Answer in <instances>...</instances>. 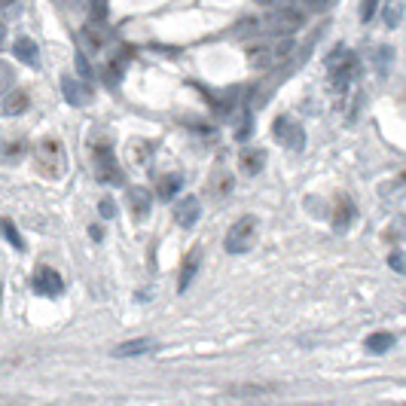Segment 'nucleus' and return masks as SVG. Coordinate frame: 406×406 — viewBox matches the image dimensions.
Here are the masks:
<instances>
[{
	"label": "nucleus",
	"instance_id": "nucleus-1",
	"mask_svg": "<svg viewBox=\"0 0 406 406\" xmlns=\"http://www.w3.org/2000/svg\"><path fill=\"white\" fill-rule=\"evenodd\" d=\"M327 73H330V82H333L336 92H345L352 86L355 73H357V55L348 52V49H336L327 61Z\"/></svg>",
	"mask_w": 406,
	"mask_h": 406
},
{
	"label": "nucleus",
	"instance_id": "nucleus-2",
	"mask_svg": "<svg viewBox=\"0 0 406 406\" xmlns=\"http://www.w3.org/2000/svg\"><path fill=\"white\" fill-rule=\"evenodd\" d=\"M254 238H257V217L245 214L242 220H235L226 233V251L229 254H247L254 247Z\"/></svg>",
	"mask_w": 406,
	"mask_h": 406
},
{
	"label": "nucleus",
	"instance_id": "nucleus-3",
	"mask_svg": "<svg viewBox=\"0 0 406 406\" xmlns=\"http://www.w3.org/2000/svg\"><path fill=\"white\" fill-rule=\"evenodd\" d=\"M272 135L278 137L288 150H302V144H306V132H302V125L293 116H278V119H275Z\"/></svg>",
	"mask_w": 406,
	"mask_h": 406
},
{
	"label": "nucleus",
	"instance_id": "nucleus-4",
	"mask_svg": "<svg viewBox=\"0 0 406 406\" xmlns=\"http://www.w3.org/2000/svg\"><path fill=\"white\" fill-rule=\"evenodd\" d=\"M95 178L101 183H119L123 180V171H119V165H116V156L107 144L95 147Z\"/></svg>",
	"mask_w": 406,
	"mask_h": 406
},
{
	"label": "nucleus",
	"instance_id": "nucleus-5",
	"mask_svg": "<svg viewBox=\"0 0 406 406\" xmlns=\"http://www.w3.org/2000/svg\"><path fill=\"white\" fill-rule=\"evenodd\" d=\"M34 156H37V165L46 171V174H61V165H64V156H61V147H59V141H40L37 144V150H34Z\"/></svg>",
	"mask_w": 406,
	"mask_h": 406
},
{
	"label": "nucleus",
	"instance_id": "nucleus-6",
	"mask_svg": "<svg viewBox=\"0 0 406 406\" xmlns=\"http://www.w3.org/2000/svg\"><path fill=\"white\" fill-rule=\"evenodd\" d=\"M290 52V40H281V46H266V43H257L247 49V61L254 64V68H272L275 61L281 59V55Z\"/></svg>",
	"mask_w": 406,
	"mask_h": 406
},
{
	"label": "nucleus",
	"instance_id": "nucleus-7",
	"mask_svg": "<svg viewBox=\"0 0 406 406\" xmlns=\"http://www.w3.org/2000/svg\"><path fill=\"white\" fill-rule=\"evenodd\" d=\"M34 290L40 293V297H59L64 290V281L61 275L52 269V266H37L34 272Z\"/></svg>",
	"mask_w": 406,
	"mask_h": 406
},
{
	"label": "nucleus",
	"instance_id": "nucleus-8",
	"mask_svg": "<svg viewBox=\"0 0 406 406\" xmlns=\"http://www.w3.org/2000/svg\"><path fill=\"white\" fill-rule=\"evenodd\" d=\"M61 92H64V101H68V104H73V107L92 104V89L86 86V82L73 80L70 73H64V77H61Z\"/></svg>",
	"mask_w": 406,
	"mask_h": 406
},
{
	"label": "nucleus",
	"instance_id": "nucleus-9",
	"mask_svg": "<svg viewBox=\"0 0 406 406\" xmlns=\"http://www.w3.org/2000/svg\"><path fill=\"white\" fill-rule=\"evenodd\" d=\"M199 214H202V208H199V199L196 196L180 199V205L174 208V220H178V226H183V229L196 226L199 223Z\"/></svg>",
	"mask_w": 406,
	"mask_h": 406
},
{
	"label": "nucleus",
	"instance_id": "nucleus-10",
	"mask_svg": "<svg viewBox=\"0 0 406 406\" xmlns=\"http://www.w3.org/2000/svg\"><path fill=\"white\" fill-rule=\"evenodd\" d=\"M13 52L18 61H25L27 68H37L40 64V52H37V43L31 40V37H18V40L13 43Z\"/></svg>",
	"mask_w": 406,
	"mask_h": 406
},
{
	"label": "nucleus",
	"instance_id": "nucleus-11",
	"mask_svg": "<svg viewBox=\"0 0 406 406\" xmlns=\"http://www.w3.org/2000/svg\"><path fill=\"white\" fill-rule=\"evenodd\" d=\"M25 107H27V92H22V89H9L4 95V104H0L4 116H18V113H25Z\"/></svg>",
	"mask_w": 406,
	"mask_h": 406
},
{
	"label": "nucleus",
	"instance_id": "nucleus-12",
	"mask_svg": "<svg viewBox=\"0 0 406 406\" xmlns=\"http://www.w3.org/2000/svg\"><path fill=\"white\" fill-rule=\"evenodd\" d=\"M153 348H156L153 339H132V343L116 345V348H113V355H116V357H137V355L153 352Z\"/></svg>",
	"mask_w": 406,
	"mask_h": 406
},
{
	"label": "nucleus",
	"instance_id": "nucleus-13",
	"mask_svg": "<svg viewBox=\"0 0 406 406\" xmlns=\"http://www.w3.org/2000/svg\"><path fill=\"white\" fill-rule=\"evenodd\" d=\"M128 208H132V214L147 217L150 214V192H147L144 187H132L128 190Z\"/></svg>",
	"mask_w": 406,
	"mask_h": 406
},
{
	"label": "nucleus",
	"instance_id": "nucleus-14",
	"mask_svg": "<svg viewBox=\"0 0 406 406\" xmlns=\"http://www.w3.org/2000/svg\"><path fill=\"white\" fill-rule=\"evenodd\" d=\"M263 165H266V150L263 147H247V150L242 153V171L245 174H257V171H263Z\"/></svg>",
	"mask_w": 406,
	"mask_h": 406
},
{
	"label": "nucleus",
	"instance_id": "nucleus-15",
	"mask_svg": "<svg viewBox=\"0 0 406 406\" xmlns=\"http://www.w3.org/2000/svg\"><path fill=\"white\" fill-rule=\"evenodd\" d=\"M25 156V141H6L0 144V162L4 165H16Z\"/></svg>",
	"mask_w": 406,
	"mask_h": 406
},
{
	"label": "nucleus",
	"instance_id": "nucleus-16",
	"mask_svg": "<svg viewBox=\"0 0 406 406\" xmlns=\"http://www.w3.org/2000/svg\"><path fill=\"white\" fill-rule=\"evenodd\" d=\"M180 187H183V178H180V174H165V178L159 180V199H165V202L174 199Z\"/></svg>",
	"mask_w": 406,
	"mask_h": 406
},
{
	"label": "nucleus",
	"instance_id": "nucleus-17",
	"mask_svg": "<svg viewBox=\"0 0 406 406\" xmlns=\"http://www.w3.org/2000/svg\"><path fill=\"white\" fill-rule=\"evenodd\" d=\"M196 272H199V254L192 251V254L187 257V263H183V272H180V278H178V290H187Z\"/></svg>",
	"mask_w": 406,
	"mask_h": 406
},
{
	"label": "nucleus",
	"instance_id": "nucleus-18",
	"mask_svg": "<svg viewBox=\"0 0 406 406\" xmlns=\"http://www.w3.org/2000/svg\"><path fill=\"white\" fill-rule=\"evenodd\" d=\"M394 345V336L391 333H373V336H367V348L376 355H385L388 348Z\"/></svg>",
	"mask_w": 406,
	"mask_h": 406
},
{
	"label": "nucleus",
	"instance_id": "nucleus-19",
	"mask_svg": "<svg viewBox=\"0 0 406 406\" xmlns=\"http://www.w3.org/2000/svg\"><path fill=\"white\" fill-rule=\"evenodd\" d=\"M0 233H4V235H6V242H9V245H13V247H16V251H22V247H25V242H22V235H18V229L13 226V220H6V217H4V220H0Z\"/></svg>",
	"mask_w": 406,
	"mask_h": 406
},
{
	"label": "nucleus",
	"instance_id": "nucleus-20",
	"mask_svg": "<svg viewBox=\"0 0 406 406\" xmlns=\"http://www.w3.org/2000/svg\"><path fill=\"white\" fill-rule=\"evenodd\" d=\"M13 82H16L13 68H9L6 61H0V95H6V92L13 89Z\"/></svg>",
	"mask_w": 406,
	"mask_h": 406
},
{
	"label": "nucleus",
	"instance_id": "nucleus-21",
	"mask_svg": "<svg viewBox=\"0 0 406 406\" xmlns=\"http://www.w3.org/2000/svg\"><path fill=\"white\" fill-rule=\"evenodd\" d=\"M376 9H379V0H361V22H373Z\"/></svg>",
	"mask_w": 406,
	"mask_h": 406
},
{
	"label": "nucleus",
	"instance_id": "nucleus-22",
	"mask_svg": "<svg viewBox=\"0 0 406 406\" xmlns=\"http://www.w3.org/2000/svg\"><path fill=\"white\" fill-rule=\"evenodd\" d=\"M98 211H101V217H104V220H110V217H116V205H113V199H101V205H98Z\"/></svg>",
	"mask_w": 406,
	"mask_h": 406
},
{
	"label": "nucleus",
	"instance_id": "nucleus-23",
	"mask_svg": "<svg viewBox=\"0 0 406 406\" xmlns=\"http://www.w3.org/2000/svg\"><path fill=\"white\" fill-rule=\"evenodd\" d=\"M391 269H403V260H400V257H398V254H394V257H391Z\"/></svg>",
	"mask_w": 406,
	"mask_h": 406
},
{
	"label": "nucleus",
	"instance_id": "nucleus-24",
	"mask_svg": "<svg viewBox=\"0 0 406 406\" xmlns=\"http://www.w3.org/2000/svg\"><path fill=\"white\" fill-rule=\"evenodd\" d=\"M18 4V0H0V9H13Z\"/></svg>",
	"mask_w": 406,
	"mask_h": 406
},
{
	"label": "nucleus",
	"instance_id": "nucleus-25",
	"mask_svg": "<svg viewBox=\"0 0 406 406\" xmlns=\"http://www.w3.org/2000/svg\"><path fill=\"white\" fill-rule=\"evenodd\" d=\"M0 40H4V25H0Z\"/></svg>",
	"mask_w": 406,
	"mask_h": 406
}]
</instances>
